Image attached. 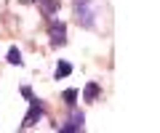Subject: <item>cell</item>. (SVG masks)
Segmentation results:
<instances>
[{"label":"cell","mask_w":160,"mask_h":133,"mask_svg":"<svg viewBox=\"0 0 160 133\" xmlns=\"http://www.w3.org/2000/svg\"><path fill=\"white\" fill-rule=\"evenodd\" d=\"M96 19V0H75V21L78 27L91 29Z\"/></svg>","instance_id":"6da1fadb"},{"label":"cell","mask_w":160,"mask_h":133,"mask_svg":"<svg viewBox=\"0 0 160 133\" xmlns=\"http://www.w3.org/2000/svg\"><path fill=\"white\" fill-rule=\"evenodd\" d=\"M48 37H51V48H62L67 43V24L59 21V19H51V24H48Z\"/></svg>","instance_id":"7a4b0ae2"},{"label":"cell","mask_w":160,"mask_h":133,"mask_svg":"<svg viewBox=\"0 0 160 133\" xmlns=\"http://www.w3.org/2000/svg\"><path fill=\"white\" fill-rule=\"evenodd\" d=\"M40 117H43V101L32 96V98H29V112L24 115V122H22V128H24V131H27V128H32L35 122L40 120Z\"/></svg>","instance_id":"3957f363"},{"label":"cell","mask_w":160,"mask_h":133,"mask_svg":"<svg viewBox=\"0 0 160 133\" xmlns=\"http://www.w3.org/2000/svg\"><path fill=\"white\" fill-rule=\"evenodd\" d=\"M83 128H86V115H83V112H72V115H69V120L64 122V125H56V131L72 133V131H83Z\"/></svg>","instance_id":"277c9868"},{"label":"cell","mask_w":160,"mask_h":133,"mask_svg":"<svg viewBox=\"0 0 160 133\" xmlns=\"http://www.w3.org/2000/svg\"><path fill=\"white\" fill-rule=\"evenodd\" d=\"M99 93H102V85H99L96 80H91L86 88H83V98H86V101H96Z\"/></svg>","instance_id":"5b68a950"},{"label":"cell","mask_w":160,"mask_h":133,"mask_svg":"<svg viewBox=\"0 0 160 133\" xmlns=\"http://www.w3.org/2000/svg\"><path fill=\"white\" fill-rule=\"evenodd\" d=\"M59 0H40V11H43V16H53V13L59 11Z\"/></svg>","instance_id":"8992f818"},{"label":"cell","mask_w":160,"mask_h":133,"mask_svg":"<svg viewBox=\"0 0 160 133\" xmlns=\"http://www.w3.org/2000/svg\"><path fill=\"white\" fill-rule=\"evenodd\" d=\"M69 75H72V64H69V61H59L56 69H53V77L62 80V77H69Z\"/></svg>","instance_id":"52a82bcc"},{"label":"cell","mask_w":160,"mask_h":133,"mask_svg":"<svg viewBox=\"0 0 160 133\" xmlns=\"http://www.w3.org/2000/svg\"><path fill=\"white\" fill-rule=\"evenodd\" d=\"M62 98H64V104H67V107H78V98H80V93L75 91V88H67V91L62 93Z\"/></svg>","instance_id":"ba28073f"},{"label":"cell","mask_w":160,"mask_h":133,"mask_svg":"<svg viewBox=\"0 0 160 133\" xmlns=\"http://www.w3.org/2000/svg\"><path fill=\"white\" fill-rule=\"evenodd\" d=\"M8 64H13V67H22V64H24V59H22V51H19L16 45H13L11 51H8Z\"/></svg>","instance_id":"9c48e42d"},{"label":"cell","mask_w":160,"mask_h":133,"mask_svg":"<svg viewBox=\"0 0 160 133\" xmlns=\"http://www.w3.org/2000/svg\"><path fill=\"white\" fill-rule=\"evenodd\" d=\"M22 96H24V98H27V101H29V98H32V88H27V85H22Z\"/></svg>","instance_id":"30bf717a"},{"label":"cell","mask_w":160,"mask_h":133,"mask_svg":"<svg viewBox=\"0 0 160 133\" xmlns=\"http://www.w3.org/2000/svg\"><path fill=\"white\" fill-rule=\"evenodd\" d=\"M22 3H35V0H22Z\"/></svg>","instance_id":"8fae6325"}]
</instances>
